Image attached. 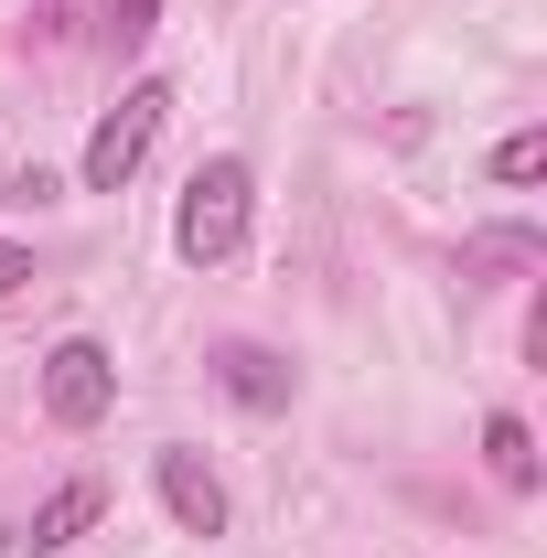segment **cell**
Listing matches in <instances>:
<instances>
[{
    "mask_svg": "<svg viewBox=\"0 0 547 558\" xmlns=\"http://www.w3.org/2000/svg\"><path fill=\"white\" fill-rule=\"evenodd\" d=\"M150 22H161V0H108V33H119V44H139Z\"/></svg>",
    "mask_w": 547,
    "mask_h": 558,
    "instance_id": "cell-10",
    "label": "cell"
},
{
    "mask_svg": "<svg viewBox=\"0 0 547 558\" xmlns=\"http://www.w3.org/2000/svg\"><path fill=\"white\" fill-rule=\"evenodd\" d=\"M161 119H172V86H161V75H139L130 97H119V108L97 119V140H86V161H75V183H86V194H119V183H130L139 161H150V140H161Z\"/></svg>",
    "mask_w": 547,
    "mask_h": 558,
    "instance_id": "cell-2",
    "label": "cell"
},
{
    "mask_svg": "<svg viewBox=\"0 0 547 558\" xmlns=\"http://www.w3.org/2000/svg\"><path fill=\"white\" fill-rule=\"evenodd\" d=\"M247 215H258V172H247L236 150H215L205 172L183 183V205H172V247H183L194 269H226V258L247 247Z\"/></svg>",
    "mask_w": 547,
    "mask_h": 558,
    "instance_id": "cell-1",
    "label": "cell"
},
{
    "mask_svg": "<svg viewBox=\"0 0 547 558\" xmlns=\"http://www.w3.org/2000/svg\"><path fill=\"white\" fill-rule=\"evenodd\" d=\"M97 515H108V484L75 473V484H54L44 505H33V526H0V558H54V548H75Z\"/></svg>",
    "mask_w": 547,
    "mask_h": 558,
    "instance_id": "cell-4",
    "label": "cell"
},
{
    "mask_svg": "<svg viewBox=\"0 0 547 558\" xmlns=\"http://www.w3.org/2000/svg\"><path fill=\"white\" fill-rule=\"evenodd\" d=\"M462 269H473V279H494V269H537V236H526V226H494V236H473V247H462Z\"/></svg>",
    "mask_w": 547,
    "mask_h": 558,
    "instance_id": "cell-8",
    "label": "cell"
},
{
    "mask_svg": "<svg viewBox=\"0 0 547 558\" xmlns=\"http://www.w3.org/2000/svg\"><path fill=\"white\" fill-rule=\"evenodd\" d=\"M483 462H494L505 494H537V429H526L515 409H494V418H483Z\"/></svg>",
    "mask_w": 547,
    "mask_h": 558,
    "instance_id": "cell-7",
    "label": "cell"
},
{
    "mask_svg": "<svg viewBox=\"0 0 547 558\" xmlns=\"http://www.w3.org/2000/svg\"><path fill=\"white\" fill-rule=\"evenodd\" d=\"M22 279H33V247H11V236H0V301H11Z\"/></svg>",
    "mask_w": 547,
    "mask_h": 558,
    "instance_id": "cell-11",
    "label": "cell"
},
{
    "mask_svg": "<svg viewBox=\"0 0 547 558\" xmlns=\"http://www.w3.org/2000/svg\"><path fill=\"white\" fill-rule=\"evenodd\" d=\"M150 484H161V505H172V526L183 537H226V484H215V462L205 451H150Z\"/></svg>",
    "mask_w": 547,
    "mask_h": 558,
    "instance_id": "cell-5",
    "label": "cell"
},
{
    "mask_svg": "<svg viewBox=\"0 0 547 558\" xmlns=\"http://www.w3.org/2000/svg\"><path fill=\"white\" fill-rule=\"evenodd\" d=\"M215 387H226V398H236V409H290V387H301V376H290V354H269V344H226L215 354Z\"/></svg>",
    "mask_w": 547,
    "mask_h": 558,
    "instance_id": "cell-6",
    "label": "cell"
},
{
    "mask_svg": "<svg viewBox=\"0 0 547 558\" xmlns=\"http://www.w3.org/2000/svg\"><path fill=\"white\" fill-rule=\"evenodd\" d=\"M547 172V130H515V140H494V183H537Z\"/></svg>",
    "mask_w": 547,
    "mask_h": 558,
    "instance_id": "cell-9",
    "label": "cell"
},
{
    "mask_svg": "<svg viewBox=\"0 0 547 558\" xmlns=\"http://www.w3.org/2000/svg\"><path fill=\"white\" fill-rule=\"evenodd\" d=\"M108 409H119V354L97 344V333H65V344L44 354V418L54 429H97Z\"/></svg>",
    "mask_w": 547,
    "mask_h": 558,
    "instance_id": "cell-3",
    "label": "cell"
}]
</instances>
